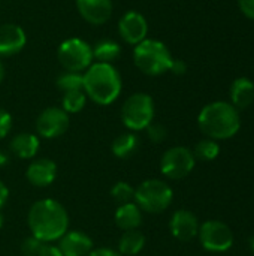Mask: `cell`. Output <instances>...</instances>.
I'll return each instance as SVG.
<instances>
[{"instance_id":"cell-1","label":"cell","mask_w":254,"mask_h":256,"mask_svg":"<svg viewBox=\"0 0 254 256\" xmlns=\"http://www.w3.org/2000/svg\"><path fill=\"white\" fill-rule=\"evenodd\" d=\"M27 225L34 238L52 244L69 231V213L55 200H39L27 213Z\"/></svg>"},{"instance_id":"cell-2","label":"cell","mask_w":254,"mask_h":256,"mask_svg":"<svg viewBox=\"0 0 254 256\" xmlns=\"http://www.w3.org/2000/svg\"><path fill=\"white\" fill-rule=\"evenodd\" d=\"M198 128L205 138L217 142L231 140L241 129L240 111L231 102H211L201 110L198 116Z\"/></svg>"},{"instance_id":"cell-3","label":"cell","mask_w":254,"mask_h":256,"mask_svg":"<svg viewBox=\"0 0 254 256\" xmlns=\"http://www.w3.org/2000/svg\"><path fill=\"white\" fill-rule=\"evenodd\" d=\"M84 93L87 99L100 106L112 105L121 94L123 81L118 70L108 63H93L84 74Z\"/></svg>"},{"instance_id":"cell-4","label":"cell","mask_w":254,"mask_h":256,"mask_svg":"<svg viewBox=\"0 0 254 256\" xmlns=\"http://www.w3.org/2000/svg\"><path fill=\"white\" fill-rule=\"evenodd\" d=\"M169 48L157 39H145L133 48V63L138 70L148 76H160L169 72L172 64Z\"/></svg>"},{"instance_id":"cell-5","label":"cell","mask_w":254,"mask_h":256,"mask_svg":"<svg viewBox=\"0 0 254 256\" xmlns=\"http://www.w3.org/2000/svg\"><path fill=\"white\" fill-rule=\"evenodd\" d=\"M174 201L172 188L159 178H150L142 182L135 189L133 202L141 208L142 213L160 214L166 212Z\"/></svg>"},{"instance_id":"cell-6","label":"cell","mask_w":254,"mask_h":256,"mask_svg":"<svg viewBox=\"0 0 254 256\" xmlns=\"http://www.w3.org/2000/svg\"><path fill=\"white\" fill-rule=\"evenodd\" d=\"M154 100L147 93L129 96L121 106V122L130 132L145 130L154 122Z\"/></svg>"},{"instance_id":"cell-7","label":"cell","mask_w":254,"mask_h":256,"mask_svg":"<svg viewBox=\"0 0 254 256\" xmlns=\"http://www.w3.org/2000/svg\"><path fill=\"white\" fill-rule=\"evenodd\" d=\"M57 58L64 70L82 74L93 64V46L79 38H70L60 44Z\"/></svg>"},{"instance_id":"cell-8","label":"cell","mask_w":254,"mask_h":256,"mask_svg":"<svg viewBox=\"0 0 254 256\" xmlns=\"http://www.w3.org/2000/svg\"><path fill=\"white\" fill-rule=\"evenodd\" d=\"M195 166H196V159L193 156V152L184 146L168 148L163 153L160 159V165H159L163 177H166L168 180H174V182L183 180L187 176H190Z\"/></svg>"},{"instance_id":"cell-9","label":"cell","mask_w":254,"mask_h":256,"mask_svg":"<svg viewBox=\"0 0 254 256\" xmlns=\"http://www.w3.org/2000/svg\"><path fill=\"white\" fill-rule=\"evenodd\" d=\"M198 238L201 246L211 254L228 252L235 242L232 230L220 220H207L201 224Z\"/></svg>"},{"instance_id":"cell-10","label":"cell","mask_w":254,"mask_h":256,"mask_svg":"<svg viewBox=\"0 0 254 256\" xmlns=\"http://www.w3.org/2000/svg\"><path fill=\"white\" fill-rule=\"evenodd\" d=\"M70 124L69 114L61 110V106L45 108L36 118V132L39 138L57 140L63 136Z\"/></svg>"},{"instance_id":"cell-11","label":"cell","mask_w":254,"mask_h":256,"mask_svg":"<svg viewBox=\"0 0 254 256\" xmlns=\"http://www.w3.org/2000/svg\"><path fill=\"white\" fill-rule=\"evenodd\" d=\"M118 34L127 45L136 46L138 44L147 39V18L138 10H127L118 21Z\"/></svg>"},{"instance_id":"cell-12","label":"cell","mask_w":254,"mask_h":256,"mask_svg":"<svg viewBox=\"0 0 254 256\" xmlns=\"http://www.w3.org/2000/svg\"><path fill=\"white\" fill-rule=\"evenodd\" d=\"M169 231L178 242L187 243L198 237L199 220L189 210H177L169 220Z\"/></svg>"},{"instance_id":"cell-13","label":"cell","mask_w":254,"mask_h":256,"mask_svg":"<svg viewBox=\"0 0 254 256\" xmlns=\"http://www.w3.org/2000/svg\"><path fill=\"white\" fill-rule=\"evenodd\" d=\"M79 15L91 26H103L112 16V0H75Z\"/></svg>"},{"instance_id":"cell-14","label":"cell","mask_w":254,"mask_h":256,"mask_svg":"<svg viewBox=\"0 0 254 256\" xmlns=\"http://www.w3.org/2000/svg\"><path fill=\"white\" fill-rule=\"evenodd\" d=\"M57 172H58L57 164L51 159L42 158L33 160L28 165L25 171V178L31 186L43 189V188H49L55 182Z\"/></svg>"},{"instance_id":"cell-15","label":"cell","mask_w":254,"mask_h":256,"mask_svg":"<svg viewBox=\"0 0 254 256\" xmlns=\"http://www.w3.org/2000/svg\"><path fill=\"white\" fill-rule=\"evenodd\" d=\"M27 34L18 24L7 22L0 26V57H10L24 50Z\"/></svg>"},{"instance_id":"cell-16","label":"cell","mask_w":254,"mask_h":256,"mask_svg":"<svg viewBox=\"0 0 254 256\" xmlns=\"http://www.w3.org/2000/svg\"><path fill=\"white\" fill-rule=\"evenodd\" d=\"M57 243L63 256H87L94 249L91 237L76 230L67 231Z\"/></svg>"},{"instance_id":"cell-17","label":"cell","mask_w":254,"mask_h":256,"mask_svg":"<svg viewBox=\"0 0 254 256\" xmlns=\"http://www.w3.org/2000/svg\"><path fill=\"white\" fill-rule=\"evenodd\" d=\"M9 148L15 158L21 160H30L37 156L40 148V140L34 134H28V132L16 134L10 140Z\"/></svg>"},{"instance_id":"cell-18","label":"cell","mask_w":254,"mask_h":256,"mask_svg":"<svg viewBox=\"0 0 254 256\" xmlns=\"http://www.w3.org/2000/svg\"><path fill=\"white\" fill-rule=\"evenodd\" d=\"M229 98H231V104L238 111L252 106V104L254 102V82L246 76L237 78L231 84Z\"/></svg>"},{"instance_id":"cell-19","label":"cell","mask_w":254,"mask_h":256,"mask_svg":"<svg viewBox=\"0 0 254 256\" xmlns=\"http://www.w3.org/2000/svg\"><path fill=\"white\" fill-rule=\"evenodd\" d=\"M142 214L144 213L135 202H127L118 206L114 214V220L120 231L123 232L133 231V230H139V226L142 225Z\"/></svg>"},{"instance_id":"cell-20","label":"cell","mask_w":254,"mask_h":256,"mask_svg":"<svg viewBox=\"0 0 254 256\" xmlns=\"http://www.w3.org/2000/svg\"><path fill=\"white\" fill-rule=\"evenodd\" d=\"M139 146H141L139 136L135 132H126V134L118 135L112 141L111 150H112V154L115 158L126 160V159H130L132 156H135L138 153Z\"/></svg>"},{"instance_id":"cell-21","label":"cell","mask_w":254,"mask_h":256,"mask_svg":"<svg viewBox=\"0 0 254 256\" xmlns=\"http://www.w3.org/2000/svg\"><path fill=\"white\" fill-rule=\"evenodd\" d=\"M145 248V236L139 230L126 231L121 234L117 252L121 256H136Z\"/></svg>"},{"instance_id":"cell-22","label":"cell","mask_w":254,"mask_h":256,"mask_svg":"<svg viewBox=\"0 0 254 256\" xmlns=\"http://www.w3.org/2000/svg\"><path fill=\"white\" fill-rule=\"evenodd\" d=\"M121 56V46L115 40L102 39L93 46V58L96 63H108L112 64Z\"/></svg>"},{"instance_id":"cell-23","label":"cell","mask_w":254,"mask_h":256,"mask_svg":"<svg viewBox=\"0 0 254 256\" xmlns=\"http://www.w3.org/2000/svg\"><path fill=\"white\" fill-rule=\"evenodd\" d=\"M192 152H193V156H195L196 160H201V162H213L220 154V146L214 140L204 138V140H201L195 146V148Z\"/></svg>"},{"instance_id":"cell-24","label":"cell","mask_w":254,"mask_h":256,"mask_svg":"<svg viewBox=\"0 0 254 256\" xmlns=\"http://www.w3.org/2000/svg\"><path fill=\"white\" fill-rule=\"evenodd\" d=\"M87 105V96L84 90L78 92H69L63 94L61 99V110L67 114H78L81 112Z\"/></svg>"},{"instance_id":"cell-25","label":"cell","mask_w":254,"mask_h":256,"mask_svg":"<svg viewBox=\"0 0 254 256\" xmlns=\"http://www.w3.org/2000/svg\"><path fill=\"white\" fill-rule=\"evenodd\" d=\"M55 84H57V88L63 93L78 92V90H82V87H84V76H82V74L66 70L61 75H58Z\"/></svg>"},{"instance_id":"cell-26","label":"cell","mask_w":254,"mask_h":256,"mask_svg":"<svg viewBox=\"0 0 254 256\" xmlns=\"http://www.w3.org/2000/svg\"><path fill=\"white\" fill-rule=\"evenodd\" d=\"M111 196L112 200L118 204H127V202H133V196H135V188L127 183V182H118L112 186L111 189Z\"/></svg>"},{"instance_id":"cell-27","label":"cell","mask_w":254,"mask_h":256,"mask_svg":"<svg viewBox=\"0 0 254 256\" xmlns=\"http://www.w3.org/2000/svg\"><path fill=\"white\" fill-rule=\"evenodd\" d=\"M45 243H42L40 240L34 238L33 236L27 237L22 243H21V255L22 256H39L42 248Z\"/></svg>"},{"instance_id":"cell-28","label":"cell","mask_w":254,"mask_h":256,"mask_svg":"<svg viewBox=\"0 0 254 256\" xmlns=\"http://www.w3.org/2000/svg\"><path fill=\"white\" fill-rule=\"evenodd\" d=\"M145 130H147L148 140H150L153 144H162V142L166 140V136H168L166 128H165L163 124H160V123H154V122H153Z\"/></svg>"},{"instance_id":"cell-29","label":"cell","mask_w":254,"mask_h":256,"mask_svg":"<svg viewBox=\"0 0 254 256\" xmlns=\"http://www.w3.org/2000/svg\"><path fill=\"white\" fill-rule=\"evenodd\" d=\"M12 126H13L12 116L6 110L0 108V140H4L10 134Z\"/></svg>"},{"instance_id":"cell-30","label":"cell","mask_w":254,"mask_h":256,"mask_svg":"<svg viewBox=\"0 0 254 256\" xmlns=\"http://www.w3.org/2000/svg\"><path fill=\"white\" fill-rule=\"evenodd\" d=\"M238 8L247 20L254 21V0H238Z\"/></svg>"},{"instance_id":"cell-31","label":"cell","mask_w":254,"mask_h":256,"mask_svg":"<svg viewBox=\"0 0 254 256\" xmlns=\"http://www.w3.org/2000/svg\"><path fill=\"white\" fill-rule=\"evenodd\" d=\"M169 72H172V74L177 75V76H183V75L187 72V64H186V62H184V60H180V58H174Z\"/></svg>"},{"instance_id":"cell-32","label":"cell","mask_w":254,"mask_h":256,"mask_svg":"<svg viewBox=\"0 0 254 256\" xmlns=\"http://www.w3.org/2000/svg\"><path fill=\"white\" fill-rule=\"evenodd\" d=\"M87 256H121L117 250L114 249H109V248H97V249H93Z\"/></svg>"},{"instance_id":"cell-33","label":"cell","mask_w":254,"mask_h":256,"mask_svg":"<svg viewBox=\"0 0 254 256\" xmlns=\"http://www.w3.org/2000/svg\"><path fill=\"white\" fill-rule=\"evenodd\" d=\"M39 256H63V254L60 252L58 246H54V244H43V248H42Z\"/></svg>"},{"instance_id":"cell-34","label":"cell","mask_w":254,"mask_h":256,"mask_svg":"<svg viewBox=\"0 0 254 256\" xmlns=\"http://www.w3.org/2000/svg\"><path fill=\"white\" fill-rule=\"evenodd\" d=\"M7 201H9V189L4 184V182L0 180V210L7 204Z\"/></svg>"},{"instance_id":"cell-35","label":"cell","mask_w":254,"mask_h":256,"mask_svg":"<svg viewBox=\"0 0 254 256\" xmlns=\"http://www.w3.org/2000/svg\"><path fill=\"white\" fill-rule=\"evenodd\" d=\"M9 162H10V158H9V154H7L6 152L0 150V168H4V166H7V165H9Z\"/></svg>"},{"instance_id":"cell-36","label":"cell","mask_w":254,"mask_h":256,"mask_svg":"<svg viewBox=\"0 0 254 256\" xmlns=\"http://www.w3.org/2000/svg\"><path fill=\"white\" fill-rule=\"evenodd\" d=\"M3 80H4V66H3V63L0 60V84L3 82Z\"/></svg>"},{"instance_id":"cell-37","label":"cell","mask_w":254,"mask_h":256,"mask_svg":"<svg viewBox=\"0 0 254 256\" xmlns=\"http://www.w3.org/2000/svg\"><path fill=\"white\" fill-rule=\"evenodd\" d=\"M3 224H4V218H3V214L0 213V230L3 228Z\"/></svg>"}]
</instances>
